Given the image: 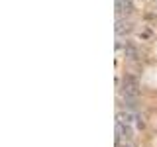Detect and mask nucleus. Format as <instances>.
<instances>
[{
    "mask_svg": "<svg viewBox=\"0 0 157 147\" xmlns=\"http://www.w3.org/2000/svg\"><path fill=\"white\" fill-rule=\"evenodd\" d=\"M134 137V126L116 122V145H122V141H132Z\"/></svg>",
    "mask_w": 157,
    "mask_h": 147,
    "instance_id": "f03ea898",
    "label": "nucleus"
},
{
    "mask_svg": "<svg viewBox=\"0 0 157 147\" xmlns=\"http://www.w3.org/2000/svg\"><path fill=\"white\" fill-rule=\"evenodd\" d=\"M120 147H136L134 143H132V141H124V143H122Z\"/></svg>",
    "mask_w": 157,
    "mask_h": 147,
    "instance_id": "0eeeda50",
    "label": "nucleus"
},
{
    "mask_svg": "<svg viewBox=\"0 0 157 147\" xmlns=\"http://www.w3.org/2000/svg\"><path fill=\"white\" fill-rule=\"evenodd\" d=\"M122 51H124V57L132 59V61H136V59L140 57V51H137V47L134 45V43H130V41H126V45L122 47Z\"/></svg>",
    "mask_w": 157,
    "mask_h": 147,
    "instance_id": "39448f33",
    "label": "nucleus"
},
{
    "mask_svg": "<svg viewBox=\"0 0 157 147\" xmlns=\"http://www.w3.org/2000/svg\"><path fill=\"white\" fill-rule=\"evenodd\" d=\"M136 127L137 130H144L145 127V122H144V116L141 114H136Z\"/></svg>",
    "mask_w": 157,
    "mask_h": 147,
    "instance_id": "423d86ee",
    "label": "nucleus"
},
{
    "mask_svg": "<svg viewBox=\"0 0 157 147\" xmlns=\"http://www.w3.org/2000/svg\"><path fill=\"white\" fill-rule=\"evenodd\" d=\"M120 92L124 100H137V96H140V82H137V78L132 75H124Z\"/></svg>",
    "mask_w": 157,
    "mask_h": 147,
    "instance_id": "f257e3e1",
    "label": "nucleus"
},
{
    "mask_svg": "<svg viewBox=\"0 0 157 147\" xmlns=\"http://www.w3.org/2000/svg\"><path fill=\"white\" fill-rule=\"evenodd\" d=\"M134 6H132V0H116V12L118 16H126V14H130Z\"/></svg>",
    "mask_w": 157,
    "mask_h": 147,
    "instance_id": "20e7f679",
    "label": "nucleus"
},
{
    "mask_svg": "<svg viewBox=\"0 0 157 147\" xmlns=\"http://www.w3.org/2000/svg\"><path fill=\"white\" fill-rule=\"evenodd\" d=\"M114 32H116L118 37L128 36V33L132 32V22H130V20H126V18H118L116 20V26H114Z\"/></svg>",
    "mask_w": 157,
    "mask_h": 147,
    "instance_id": "7ed1b4c3",
    "label": "nucleus"
}]
</instances>
